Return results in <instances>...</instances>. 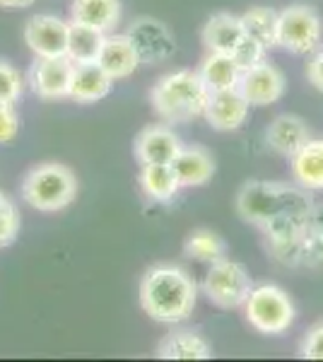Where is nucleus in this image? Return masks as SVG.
Returning <instances> with one entry per match:
<instances>
[{
  "mask_svg": "<svg viewBox=\"0 0 323 362\" xmlns=\"http://www.w3.org/2000/svg\"><path fill=\"white\" fill-rule=\"evenodd\" d=\"M198 288L179 266H155L140 280V305L160 324H179L193 314Z\"/></svg>",
  "mask_w": 323,
  "mask_h": 362,
  "instance_id": "f257e3e1",
  "label": "nucleus"
},
{
  "mask_svg": "<svg viewBox=\"0 0 323 362\" xmlns=\"http://www.w3.org/2000/svg\"><path fill=\"white\" fill-rule=\"evenodd\" d=\"M208 97L210 90L205 87L201 73L186 68L164 75L150 92L152 109L172 124H186L196 116H203Z\"/></svg>",
  "mask_w": 323,
  "mask_h": 362,
  "instance_id": "f03ea898",
  "label": "nucleus"
},
{
  "mask_svg": "<svg viewBox=\"0 0 323 362\" xmlns=\"http://www.w3.org/2000/svg\"><path fill=\"white\" fill-rule=\"evenodd\" d=\"M314 201L302 186L278 181H246L237 194V213L244 223L263 227L283 210H311Z\"/></svg>",
  "mask_w": 323,
  "mask_h": 362,
  "instance_id": "7ed1b4c3",
  "label": "nucleus"
},
{
  "mask_svg": "<svg viewBox=\"0 0 323 362\" xmlns=\"http://www.w3.org/2000/svg\"><path fill=\"white\" fill-rule=\"evenodd\" d=\"M75 194H78V179L73 169L61 162H44L34 167L22 184V198L41 213H56L68 208Z\"/></svg>",
  "mask_w": 323,
  "mask_h": 362,
  "instance_id": "20e7f679",
  "label": "nucleus"
},
{
  "mask_svg": "<svg viewBox=\"0 0 323 362\" xmlns=\"http://www.w3.org/2000/svg\"><path fill=\"white\" fill-rule=\"evenodd\" d=\"M246 321L266 336H280L295 324V305L278 285H258L244 300Z\"/></svg>",
  "mask_w": 323,
  "mask_h": 362,
  "instance_id": "39448f33",
  "label": "nucleus"
},
{
  "mask_svg": "<svg viewBox=\"0 0 323 362\" xmlns=\"http://www.w3.org/2000/svg\"><path fill=\"white\" fill-rule=\"evenodd\" d=\"M323 39L321 17L311 5L295 3L278 13V46L295 56L316 54Z\"/></svg>",
  "mask_w": 323,
  "mask_h": 362,
  "instance_id": "423d86ee",
  "label": "nucleus"
},
{
  "mask_svg": "<svg viewBox=\"0 0 323 362\" xmlns=\"http://www.w3.org/2000/svg\"><path fill=\"white\" fill-rule=\"evenodd\" d=\"M251 290H254V280H251L249 271L242 264L229 259H220L210 264L203 280V293L208 295L213 305L222 309L242 307Z\"/></svg>",
  "mask_w": 323,
  "mask_h": 362,
  "instance_id": "0eeeda50",
  "label": "nucleus"
},
{
  "mask_svg": "<svg viewBox=\"0 0 323 362\" xmlns=\"http://www.w3.org/2000/svg\"><path fill=\"white\" fill-rule=\"evenodd\" d=\"M126 37L138 51L140 63H164L176 54V39L164 22L155 17H138L131 27H128Z\"/></svg>",
  "mask_w": 323,
  "mask_h": 362,
  "instance_id": "6e6552de",
  "label": "nucleus"
},
{
  "mask_svg": "<svg viewBox=\"0 0 323 362\" xmlns=\"http://www.w3.org/2000/svg\"><path fill=\"white\" fill-rule=\"evenodd\" d=\"M70 22L56 15H34L25 27V42L37 58H58L68 51Z\"/></svg>",
  "mask_w": 323,
  "mask_h": 362,
  "instance_id": "1a4fd4ad",
  "label": "nucleus"
},
{
  "mask_svg": "<svg viewBox=\"0 0 323 362\" xmlns=\"http://www.w3.org/2000/svg\"><path fill=\"white\" fill-rule=\"evenodd\" d=\"M239 92L246 97L251 107H268L285 95V75L275 66L261 61L251 68L242 70Z\"/></svg>",
  "mask_w": 323,
  "mask_h": 362,
  "instance_id": "9d476101",
  "label": "nucleus"
},
{
  "mask_svg": "<svg viewBox=\"0 0 323 362\" xmlns=\"http://www.w3.org/2000/svg\"><path fill=\"white\" fill-rule=\"evenodd\" d=\"M75 63L68 56L58 58H37L29 70V83L34 95L41 99H63L70 95Z\"/></svg>",
  "mask_w": 323,
  "mask_h": 362,
  "instance_id": "9b49d317",
  "label": "nucleus"
},
{
  "mask_svg": "<svg viewBox=\"0 0 323 362\" xmlns=\"http://www.w3.org/2000/svg\"><path fill=\"white\" fill-rule=\"evenodd\" d=\"M249 109H251V104L246 102V97L239 92V87H232V90L210 92L203 116L210 124V128H215V131H220V133H229L244 126L246 116H249Z\"/></svg>",
  "mask_w": 323,
  "mask_h": 362,
  "instance_id": "f8f14e48",
  "label": "nucleus"
},
{
  "mask_svg": "<svg viewBox=\"0 0 323 362\" xmlns=\"http://www.w3.org/2000/svg\"><path fill=\"white\" fill-rule=\"evenodd\" d=\"M133 150L140 165H172L181 150V140L169 126H148L135 138Z\"/></svg>",
  "mask_w": 323,
  "mask_h": 362,
  "instance_id": "ddd939ff",
  "label": "nucleus"
},
{
  "mask_svg": "<svg viewBox=\"0 0 323 362\" xmlns=\"http://www.w3.org/2000/svg\"><path fill=\"white\" fill-rule=\"evenodd\" d=\"M270 256L287 268H323V235L307 232L295 242L268 247Z\"/></svg>",
  "mask_w": 323,
  "mask_h": 362,
  "instance_id": "4468645a",
  "label": "nucleus"
},
{
  "mask_svg": "<svg viewBox=\"0 0 323 362\" xmlns=\"http://www.w3.org/2000/svg\"><path fill=\"white\" fill-rule=\"evenodd\" d=\"M97 63L104 68V73L109 75L111 80H126L138 70L140 58L135 46L131 44V39L126 34H107L102 46V54H99Z\"/></svg>",
  "mask_w": 323,
  "mask_h": 362,
  "instance_id": "2eb2a0df",
  "label": "nucleus"
},
{
  "mask_svg": "<svg viewBox=\"0 0 323 362\" xmlns=\"http://www.w3.org/2000/svg\"><path fill=\"white\" fill-rule=\"evenodd\" d=\"M174 174L179 179L181 189H193L203 186L213 179L215 174V160L201 145H181L179 155L172 162Z\"/></svg>",
  "mask_w": 323,
  "mask_h": 362,
  "instance_id": "dca6fc26",
  "label": "nucleus"
},
{
  "mask_svg": "<svg viewBox=\"0 0 323 362\" xmlns=\"http://www.w3.org/2000/svg\"><path fill=\"white\" fill-rule=\"evenodd\" d=\"M201 39L208 51L232 56L234 51L239 49V44L246 39V29L242 25V17L229 15V13L213 15L208 22H205Z\"/></svg>",
  "mask_w": 323,
  "mask_h": 362,
  "instance_id": "f3484780",
  "label": "nucleus"
},
{
  "mask_svg": "<svg viewBox=\"0 0 323 362\" xmlns=\"http://www.w3.org/2000/svg\"><path fill=\"white\" fill-rule=\"evenodd\" d=\"M292 179L307 191H323V140L309 138L290 157Z\"/></svg>",
  "mask_w": 323,
  "mask_h": 362,
  "instance_id": "a211bd4d",
  "label": "nucleus"
},
{
  "mask_svg": "<svg viewBox=\"0 0 323 362\" xmlns=\"http://www.w3.org/2000/svg\"><path fill=\"white\" fill-rule=\"evenodd\" d=\"M114 80L104 73L99 63H80L73 70V83H70V99L80 104H92L111 95Z\"/></svg>",
  "mask_w": 323,
  "mask_h": 362,
  "instance_id": "6ab92c4d",
  "label": "nucleus"
},
{
  "mask_svg": "<svg viewBox=\"0 0 323 362\" xmlns=\"http://www.w3.org/2000/svg\"><path fill=\"white\" fill-rule=\"evenodd\" d=\"M309 138L311 136H309L307 124H304L299 116H292V114L278 116V119L266 128V145L273 153H278L283 157H292Z\"/></svg>",
  "mask_w": 323,
  "mask_h": 362,
  "instance_id": "aec40b11",
  "label": "nucleus"
},
{
  "mask_svg": "<svg viewBox=\"0 0 323 362\" xmlns=\"http://www.w3.org/2000/svg\"><path fill=\"white\" fill-rule=\"evenodd\" d=\"M155 355L160 360H210L213 348L198 331L181 329L164 336Z\"/></svg>",
  "mask_w": 323,
  "mask_h": 362,
  "instance_id": "412c9836",
  "label": "nucleus"
},
{
  "mask_svg": "<svg viewBox=\"0 0 323 362\" xmlns=\"http://www.w3.org/2000/svg\"><path fill=\"white\" fill-rule=\"evenodd\" d=\"M70 22H80L109 34L121 22V3L119 0H73Z\"/></svg>",
  "mask_w": 323,
  "mask_h": 362,
  "instance_id": "4be33fe9",
  "label": "nucleus"
},
{
  "mask_svg": "<svg viewBox=\"0 0 323 362\" xmlns=\"http://www.w3.org/2000/svg\"><path fill=\"white\" fill-rule=\"evenodd\" d=\"M242 66L234 61L232 56L227 54H215L210 51L208 56L203 58L201 66V78L205 87L210 92H220V90H232V87H239V78H242Z\"/></svg>",
  "mask_w": 323,
  "mask_h": 362,
  "instance_id": "5701e85b",
  "label": "nucleus"
},
{
  "mask_svg": "<svg viewBox=\"0 0 323 362\" xmlns=\"http://www.w3.org/2000/svg\"><path fill=\"white\" fill-rule=\"evenodd\" d=\"M138 184L143 194L155 203H169L181 189L172 165H143L138 174Z\"/></svg>",
  "mask_w": 323,
  "mask_h": 362,
  "instance_id": "b1692460",
  "label": "nucleus"
},
{
  "mask_svg": "<svg viewBox=\"0 0 323 362\" xmlns=\"http://www.w3.org/2000/svg\"><path fill=\"white\" fill-rule=\"evenodd\" d=\"M104 39H107V34L99 32V29L80 25V22H70L66 56L75 66H80V63H97L99 54H102Z\"/></svg>",
  "mask_w": 323,
  "mask_h": 362,
  "instance_id": "393cba45",
  "label": "nucleus"
},
{
  "mask_svg": "<svg viewBox=\"0 0 323 362\" xmlns=\"http://www.w3.org/2000/svg\"><path fill=\"white\" fill-rule=\"evenodd\" d=\"M242 25L251 39L266 46V51L278 49V13L266 5L246 10L242 15Z\"/></svg>",
  "mask_w": 323,
  "mask_h": 362,
  "instance_id": "a878e982",
  "label": "nucleus"
},
{
  "mask_svg": "<svg viewBox=\"0 0 323 362\" xmlns=\"http://www.w3.org/2000/svg\"><path fill=\"white\" fill-rule=\"evenodd\" d=\"M186 256L193 261H201V264H215V261L225 259V242L220 235H215L213 230H196L191 232V237L184 244Z\"/></svg>",
  "mask_w": 323,
  "mask_h": 362,
  "instance_id": "bb28decb",
  "label": "nucleus"
},
{
  "mask_svg": "<svg viewBox=\"0 0 323 362\" xmlns=\"http://www.w3.org/2000/svg\"><path fill=\"white\" fill-rule=\"evenodd\" d=\"M22 90H25L22 75L10 63L0 61V102L15 104L22 97Z\"/></svg>",
  "mask_w": 323,
  "mask_h": 362,
  "instance_id": "cd10ccee",
  "label": "nucleus"
},
{
  "mask_svg": "<svg viewBox=\"0 0 323 362\" xmlns=\"http://www.w3.org/2000/svg\"><path fill=\"white\" fill-rule=\"evenodd\" d=\"M17 232H20V215H17V208L5 198L0 203V247H8L17 239Z\"/></svg>",
  "mask_w": 323,
  "mask_h": 362,
  "instance_id": "c85d7f7f",
  "label": "nucleus"
},
{
  "mask_svg": "<svg viewBox=\"0 0 323 362\" xmlns=\"http://www.w3.org/2000/svg\"><path fill=\"white\" fill-rule=\"evenodd\" d=\"M232 58L242 68H251V66H256V63L266 61V46L258 44L256 39H251L249 34H246V39H244L242 44H239V49L234 51Z\"/></svg>",
  "mask_w": 323,
  "mask_h": 362,
  "instance_id": "c756f323",
  "label": "nucleus"
},
{
  "mask_svg": "<svg viewBox=\"0 0 323 362\" xmlns=\"http://www.w3.org/2000/svg\"><path fill=\"white\" fill-rule=\"evenodd\" d=\"M20 133V116L15 112V104L0 102V143H13Z\"/></svg>",
  "mask_w": 323,
  "mask_h": 362,
  "instance_id": "7c9ffc66",
  "label": "nucleus"
},
{
  "mask_svg": "<svg viewBox=\"0 0 323 362\" xmlns=\"http://www.w3.org/2000/svg\"><path fill=\"white\" fill-rule=\"evenodd\" d=\"M299 353H302V358H307V360H323V321H319L316 326H311L309 334L304 336Z\"/></svg>",
  "mask_w": 323,
  "mask_h": 362,
  "instance_id": "2f4dec72",
  "label": "nucleus"
},
{
  "mask_svg": "<svg viewBox=\"0 0 323 362\" xmlns=\"http://www.w3.org/2000/svg\"><path fill=\"white\" fill-rule=\"evenodd\" d=\"M307 78L309 83L316 87V90L323 92V51H319V54H314V58L309 61L307 66Z\"/></svg>",
  "mask_w": 323,
  "mask_h": 362,
  "instance_id": "473e14b6",
  "label": "nucleus"
},
{
  "mask_svg": "<svg viewBox=\"0 0 323 362\" xmlns=\"http://www.w3.org/2000/svg\"><path fill=\"white\" fill-rule=\"evenodd\" d=\"M309 230L323 235V203H319V206L314 203V206H311V213H309Z\"/></svg>",
  "mask_w": 323,
  "mask_h": 362,
  "instance_id": "72a5a7b5",
  "label": "nucleus"
},
{
  "mask_svg": "<svg viewBox=\"0 0 323 362\" xmlns=\"http://www.w3.org/2000/svg\"><path fill=\"white\" fill-rule=\"evenodd\" d=\"M34 0H0V5L3 8H27V5H32Z\"/></svg>",
  "mask_w": 323,
  "mask_h": 362,
  "instance_id": "f704fd0d",
  "label": "nucleus"
},
{
  "mask_svg": "<svg viewBox=\"0 0 323 362\" xmlns=\"http://www.w3.org/2000/svg\"><path fill=\"white\" fill-rule=\"evenodd\" d=\"M5 201V196H3V191H0V203H3Z\"/></svg>",
  "mask_w": 323,
  "mask_h": 362,
  "instance_id": "c9c22d12",
  "label": "nucleus"
}]
</instances>
